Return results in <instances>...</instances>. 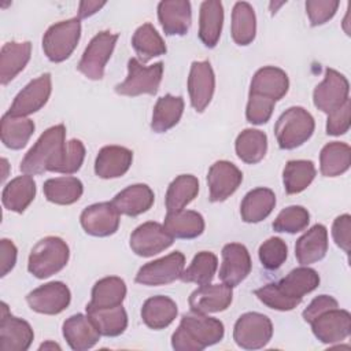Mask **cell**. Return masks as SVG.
I'll return each instance as SVG.
<instances>
[{"instance_id": "obj_24", "label": "cell", "mask_w": 351, "mask_h": 351, "mask_svg": "<svg viewBox=\"0 0 351 351\" xmlns=\"http://www.w3.org/2000/svg\"><path fill=\"white\" fill-rule=\"evenodd\" d=\"M288 88L289 80L287 73L278 67L266 66L259 69L254 74L250 86V93L259 95L277 101L287 95Z\"/></svg>"}, {"instance_id": "obj_34", "label": "cell", "mask_w": 351, "mask_h": 351, "mask_svg": "<svg viewBox=\"0 0 351 351\" xmlns=\"http://www.w3.org/2000/svg\"><path fill=\"white\" fill-rule=\"evenodd\" d=\"M86 315L93 322L101 336L115 337L125 332L128 326V314L121 306L96 308L86 306Z\"/></svg>"}, {"instance_id": "obj_50", "label": "cell", "mask_w": 351, "mask_h": 351, "mask_svg": "<svg viewBox=\"0 0 351 351\" xmlns=\"http://www.w3.org/2000/svg\"><path fill=\"white\" fill-rule=\"evenodd\" d=\"M339 7L337 0H307L306 12L311 26H319L333 18Z\"/></svg>"}, {"instance_id": "obj_31", "label": "cell", "mask_w": 351, "mask_h": 351, "mask_svg": "<svg viewBox=\"0 0 351 351\" xmlns=\"http://www.w3.org/2000/svg\"><path fill=\"white\" fill-rule=\"evenodd\" d=\"M163 228L174 239H195L204 230L202 214L192 210H180L167 213Z\"/></svg>"}, {"instance_id": "obj_13", "label": "cell", "mask_w": 351, "mask_h": 351, "mask_svg": "<svg viewBox=\"0 0 351 351\" xmlns=\"http://www.w3.org/2000/svg\"><path fill=\"white\" fill-rule=\"evenodd\" d=\"M34 339V333L29 322L14 317L8 311V306L1 302L0 314V350L1 351H26Z\"/></svg>"}, {"instance_id": "obj_52", "label": "cell", "mask_w": 351, "mask_h": 351, "mask_svg": "<svg viewBox=\"0 0 351 351\" xmlns=\"http://www.w3.org/2000/svg\"><path fill=\"white\" fill-rule=\"evenodd\" d=\"M332 236L336 245L348 254L351 248V217L348 214L339 215L333 221Z\"/></svg>"}, {"instance_id": "obj_26", "label": "cell", "mask_w": 351, "mask_h": 351, "mask_svg": "<svg viewBox=\"0 0 351 351\" xmlns=\"http://www.w3.org/2000/svg\"><path fill=\"white\" fill-rule=\"evenodd\" d=\"M154 200L155 195L148 185L134 184L117 193L111 203L119 214L137 217L148 211L152 207Z\"/></svg>"}, {"instance_id": "obj_48", "label": "cell", "mask_w": 351, "mask_h": 351, "mask_svg": "<svg viewBox=\"0 0 351 351\" xmlns=\"http://www.w3.org/2000/svg\"><path fill=\"white\" fill-rule=\"evenodd\" d=\"M84 159H85V147L82 141L73 138L66 143L60 160L56 165L53 173L73 174L81 169Z\"/></svg>"}, {"instance_id": "obj_42", "label": "cell", "mask_w": 351, "mask_h": 351, "mask_svg": "<svg viewBox=\"0 0 351 351\" xmlns=\"http://www.w3.org/2000/svg\"><path fill=\"white\" fill-rule=\"evenodd\" d=\"M237 156L248 163L255 165L261 162L267 151V136L258 129H244L234 143Z\"/></svg>"}, {"instance_id": "obj_21", "label": "cell", "mask_w": 351, "mask_h": 351, "mask_svg": "<svg viewBox=\"0 0 351 351\" xmlns=\"http://www.w3.org/2000/svg\"><path fill=\"white\" fill-rule=\"evenodd\" d=\"M233 299L232 287L226 284H204L189 296L191 311L199 314L219 313L226 310Z\"/></svg>"}, {"instance_id": "obj_22", "label": "cell", "mask_w": 351, "mask_h": 351, "mask_svg": "<svg viewBox=\"0 0 351 351\" xmlns=\"http://www.w3.org/2000/svg\"><path fill=\"white\" fill-rule=\"evenodd\" d=\"M158 19L167 36H184L192 23V10L188 0H163L158 4Z\"/></svg>"}, {"instance_id": "obj_7", "label": "cell", "mask_w": 351, "mask_h": 351, "mask_svg": "<svg viewBox=\"0 0 351 351\" xmlns=\"http://www.w3.org/2000/svg\"><path fill=\"white\" fill-rule=\"evenodd\" d=\"M163 75V63L158 62L144 66L136 58L128 62V77L115 86V92L122 96L155 95Z\"/></svg>"}, {"instance_id": "obj_51", "label": "cell", "mask_w": 351, "mask_h": 351, "mask_svg": "<svg viewBox=\"0 0 351 351\" xmlns=\"http://www.w3.org/2000/svg\"><path fill=\"white\" fill-rule=\"evenodd\" d=\"M350 112H351V103L348 99L337 110L328 114L326 133L330 136H340L347 133L350 129Z\"/></svg>"}, {"instance_id": "obj_10", "label": "cell", "mask_w": 351, "mask_h": 351, "mask_svg": "<svg viewBox=\"0 0 351 351\" xmlns=\"http://www.w3.org/2000/svg\"><path fill=\"white\" fill-rule=\"evenodd\" d=\"M184 254L180 251H174L163 258L141 266L136 274V282L148 287L170 284L181 277L184 271Z\"/></svg>"}, {"instance_id": "obj_44", "label": "cell", "mask_w": 351, "mask_h": 351, "mask_svg": "<svg viewBox=\"0 0 351 351\" xmlns=\"http://www.w3.org/2000/svg\"><path fill=\"white\" fill-rule=\"evenodd\" d=\"M315 173L317 170L311 160L298 159L287 162L282 170V182L285 192L289 195L300 193L313 182Z\"/></svg>"}, {"instance_id": "obj_38", "label": "cell", "mask_w": 351, "mask_h": 351, "mask_svg": "<svg viewBox=\"0 0 351 351\" xmlns=\"http://www.w3.org/2000/svg\"><path fill=\"white\" fill-rule=\"evenodd\" d=\"M43 191L48 202L67 206L75 203L82 196L84 185L78 178L64 176L47 180L44 182Z\"/></svg>"}, {"instance_id": "obj_9", "label": "cell", "mask_w": 351, "mask_h": 351, "mask_svg": "<svg viewBox=\"0 0 351 351\" xmlns=\"http://www.w3.org/2000/svg\"><path fill=\"white\" fill-rule=\"evenodd\" d=\"M273 336L271 321L261 313H245L233 328V340L244 350L263 348Z\"/></svg>"}, {"instance_id": "obj_1", "label": "cell", "mask_w": 351, "mask_h": 351, "mask_svg": "<svg viewBox=\"0 0 351 351\" xmlns=\"http://www.w3.org/2000/svg\"><path fill=\"white\" fill-rule=\"evenodd\" d=\"M318 285V273L311 267L300 266L291 270L278 282H270L255 289V295L269 308L289 311L299 306L303 296L313 292Z\"/></svg>"}, {"instance_id": "obj_14", "label": "cell", "mask_w": 351, "mask_h": 351, "mask_svg": "<svg viewBox=\"0 0 351 351\" xmlns=\"http://www.w3.org/2000/svg\"><path fill=\"white\" fill-rule=\"evenodd\" d=\"M52 90L51 74L45 73L30 81L14 99L8 112L16 117H26L41 110L48 101Z\"/></svg>"}, {"instance_id": "obj_28", "label": "cell", "mask_w": 351, "mask_h": 351, "mask_svg": "<svg viewBox=\"0 0 351 351\" xmlns=\"http://www.w3.org/2000/svg\"><path fill=\"white\" fill-rule=\"evenodd\" d=\"M32 55L30 41H10L0 51V82L7 85L27 64Z\"/></svg>"}, {"instance_id": "obj_47", "label": "cell", "mask_w": 351, "mask_h": 351, "mask_svg": "<svg viewBox=\"0 0 351 351\" xmlns=\"http://www.w3.org/2000/svg\"><path fill=\"white\" fill-rule=\"evenodd\" d=\"M258 255H259L261 263L266 269L276 270L281 267V265L285 262L288 255V248L282 239L270 237L261 244Z\"/></svg>"}, {"instance_id": "obj_25", "label": "cell", "mask_w": 351, "mask_h": 351, "mask_svg": "<svg viewBox=\"0 0 351 351\" xmlns=\"http://www.w3.org/2000/svg\"><path fill=\"white\" fill-rule=\"evenodd\" d=\"M100 333L88 315L74 314L63 322V337L74 351L92 348L100 339Z\"/></svg>"}, {"instance_id": "obj_23", "label": "cell", "mask_w": 351, "mask_h": 351, "mask_svg": "<svg viewBox=\"0 0 351 351\" xmlns=\"http://www.w3.org/2000/svg\"><path fill=\"white\" fill-rule=\"evenodd\" d=\"M133 152L121 145L103 147L95 160V173L97 177L108 180L122 177L132 166Z\"/></svg>"}, {"instance_id": "obj_5", "label": "cell", "mask_w": 351, "mask_h": 351, "mask_svg": "<svg viewBox=\"0 0 351 351\" xmlns=\"http://www.w3.org/2000/svg\"><path fill=\"white\" fill-rule=\"evenodd\" d=\"M315 122L313 115L303 107L285 110L276 122L274 133L278 147L293 149L304 144L313 134Z\"/></svg>"}, {"instance_id": "obj_49", "label": "cell", "mask_w": 351, "mask_h": 351, "mask_svg": "<svg viewBox=\"0 0 351 351\" xmlns=\"http://www.w3.org/2000/svg\"><path fill=\"white\" fill-rule=\"evenodd\" d=\"M276 101L259 95L250 93L248 95V103H247V110H245V118L252 125H263L266 123L271 112L274 110Z\"/></svg>"}, {"instance_id": "obj_27", "label": "cell", "mask_w": 351, "mask_h": 351, "mask_svg": "<svg viewBox=\"0 0 351 351\" xmlns=\"http://www.w3.org/2000/svg\"><path fill=\"white\" fill-rule=\"evenodd\" d=\"M328 251V230L317 223L300 236L295 244V256L302 266L321 261Z\"/></svg>"}, {"instance_id": "obj_43", "label": "cell", "mask_w": 351, "mask_h": 351, "mask_svg": "<svg viewBox=\"0 0 351 351\" xmlns=\"http://www.w3.org/2000/svg\"><path fill=\"white\" fill-rule=\"evenodd\" d=\"M132 45L140 56L141 63H147L155 56L165 55L167 51L163 38L151 23H144L137 27L132 37Z\"/></svg>"}, {"instance_id": "obj_35", "label": "cell", "mask_w": 351, "mask_h": 351, "mask_svg": "<svg viewBox=\"0 0 351 351\" xmlns=\"http://www.w3.org/2000/svg\"><path fill=\"white\" fill-rule=\"evenodd\" d=\"M34 128L36 126L32 119L5 112L0 122L1 141L10 149H21L27 144Z\"/></svg>"}, {"instance_id": "obj_40", "label": "cell", "mask_w": 351, "mask_h": 351, "mask_svg": "<svg viewBox=\"0 0 351 351\" xmlns=\"http://www.w3.org/2000/svg\"><path fill=\"white\" fill-rule=\"evenodd\" d=\"M126 296V284L122 278L111 276L99 280L92 288V299L86 304L89 307L104 308L121 306Z\"/></svg>"}, {"instance_id": "obj_53", "label": "cell", "mask_w": 351, "mask_h": 351, "mask_svg": "<svg viewBox=\"0 0 351 351\" xmlns=\"http://www.w3.org/2000/svg\"><path fill=\"white\" fill-rule=\"evenodd\" d=\"M336 307H339V304L335 298H332L329 295H319L311 300V303L304 308L302 315H303V319L310 324L322 313L336 308Z\"/></svg>"}, {"instance_id": "obj_20", "label": "cell", "mask_w": 351, "mask_h": 351, "mask_svg": "<svg viewBox=\"0 0 351 351\" xmlns=\"http://www.w3.org/2000/svg\"><path fill=\"white\" fill-rule=\"evenodd\" d=\"M251 256L248 250L239 243H229L222 248V265L219 278L229 287H236L247 278L251 271Z\"/></svg>"}, {"instance_id": "obj_17", "label": "cell", "mask_w": 351, "mask_h": 351, "mask_svg": "<svg viewBox=\"0 0 351 351\" xmlns=\"http://www.w3.org/2000/svg\"><path fill=\"white\" fill-rule=\"evenodd\" d=\"M310 324L314 336L324 344L340 343L351 333V315L339 307L322 313Z\"/></svg>"}, {"instance_id": "obj_46", "label": "cell", "mask_w": 351, "mask_h": 351, "mask_svg": "<svg viewBox=\"0 0 351 351\" xmlns=\"http://www.w3.org/2000/svg\"><path fill=\"white\" fill-rule=\"evenodd\" d=\"M310 222L308 211L302 206H289L280 211L273 221V229L281 233H298L307 228Z\"/></svg>"}, {"instance_id": "obj_56", "label": "cell", "mask_w": 351, "mask_h": 351, "mask_svg": "<svg viewBox=\"0 0 351 351\" xmlns=\"http://www.w3.org/2000/svg\"><path fill=\"white\" fill-rule=\"evenodd\" d=\"M48 348H51V350H60V346H58L56 343H52V341H47V343H43L41 346H40V350H48Z\"/></svg>"}, {"instance_id": "obj_55", "label": "cell", "mask_w": 351, "mask_h": 351, "mask_svg": "<svg viewBox=\"0 0 351 351\" xmlns=\"http://www.w3.org/2000/svg\"><path fill=\"white\" fill-rule=\"evenodd\" d=\"M103 5H106V1H81L80 7H78V19L92 16Z\"/></svg>"}, {"instance_id": "obj_32", "label": "cell", "mask_w": 351, "mask_h": 351, "mask_svg": "<svg viewBox=\"0 0 351 351\" xmlns=\"http://www.w3.org/2000/svg\"><path fill=\"white\" fill-rule=\"evenodd\" d=\"M178 308L173 299L167 296H152L147 299L141 307V318L144 324L155 330L167 328L177 317Z\"/></svg>"}, {"instance_id": "obj_16", "label": "cell", "mask_w": 351, "mask_h": 351, "mask_svg": "<svg viewBox=\"0 0 351 351\" xmlns=\"http://www.w3.org/2000/svg\"><path fill=\"white\" fill-rule=\"evenodd\" d=\"M243 181V173L236 165L228 160H218L208 169V199L213 203L223 202L233 195Z\"/></svg>"}, {"instance_id": "obj_33", "label": "cell", "mask_w": 351, "mask_h": 351, "mask_svg": "<svg viewBox=\"0 0 351 351\" xmlns=\"http://www.w3.org/2000/svg\"><path fill=\"white\" fill-rule=\"evenodd\" d=\"M36 196V182L29 174L11 180L3 189L1 200L7 210L23 213Z\"/></svg>"}, {"instance_id": "obj_37", "label": "cell", "mask_w": 351, "mask_h": 351, "mask_svg": "<svg viewBox=\"0 0 351 351\" xmlns=\"http://www.w3.org/2000/svg\"><path fill=\"white\" fill-rule=\"evenodd\" d=\"M199 193V181L192 174H181L176 177L166 192V210L167 213H174L184 210Z\"/></svg>"}, {"instance_id": "obj_11", "label": "cell", "mask_w": 351, "mask_h": 351, "mask_svg": "<svg viewBox=\"0 0 351 351\" xmlns=\"http://www.w3.org/2000/svg\"><path fill=\"white\" fill-rule=\"evenodd\" d=\"M348 92L350 85L347 78L333 69H326L324 81L313 92V101L319 111L330 114L348 100Z\"/></svg>"}, {"instance_id": "obj_8", "label": "cell", "mask_w": 351, "mask_h": 351, "mask_svg": "<svg viewBox=\"0 0 351 351\" xmlns=\"http://www.w3.org/2000/svg\"><path fill=\"white\" fill-rule=\"evenodd\" d=\"M118 40L117 33L100 32L97 33L88 47L85 48L81 60L78 62V71L82 73L89 80H101L104 75V69L110 60L112 51Z\"/></svg>"}, {"instance_id": "obj_30", "label": "cell", "mask_w": 351, "mask_h": 351, "mask_svg": "<svg viewBox=\"0 0 351 351\" xmlns=\"http://www.w3.org/2000/svg\"><path fill=\"white\" fill-rule=\"evenodd\" d=\"M276 206V195L269 188L250 191L240 206L241 219L247 223H256L270 215Z\"/></svg>"}, {"instance_id": "obj_15", "label": "cell", "mask_w": 351, "mask_h": 351, "mask_svg": "<svg viewBox=\"0 0 351 351\" xmlns=\"http://www.w3.org/2000/svg\"><path fill=\"white\" fill-rule=\"evenodd\" d=\"M166 229L158 222H144L130 234V248L138 256H154L173 244Z\"/></svg>"}, {"instance_id": "obj_18", "label": "cell", "mask_w": 351, "mask_h": 351, "mask_svg": "<svg viewBox=\"0 0 351 351\" xmlns=\"http://www.w3.org/2000/svg\"><path fill=\"white\" fill-rule=\"evenodd\" d=\"M215 89V75L210 62H193L188 77V92L192 107L203 112L210 104Z\"/></svg>"}, {"instance_id": "obj_2", "label": "cell", "mask_w": 351, "mask_h": 351, "mask_svg": "<svg viewBox=\"0 0 351 351\" xmlns=\"http://www.w3.org/2000/svg\"><path fill=\"white\" fill-rule=\"evenodd\" d=\"M223 324L207 314H184L171 336V347L176 351H202L223 339Z\"/></svg>"}, {"instance_id": "obj_39", "label": "cell", "mask_w": 351, "mask_h": 351, "mask_svg": "<svg viewBox=\"0 0 351 351\" xmlns=\"http://www.w3.org/2000/svg\"><path fill=\"white\" fill-rule=\"evenodd\" d=\"M351 165V148L346 143H328L319 154V170L325 177H337Z\"/></svg>"}, {"instance_id": "obj_41", "label": "cell", "mask_w": 351, "mask_h": 351, "mask_svg": "<svg viewBox=\"0 0 351 351\" xmlns=\"http://www.w3.org/2000/svg\"><path fill=\"white\" fill-rule=\"evenodd\" d=\"M256 34L254 8L247 1H237L232 11V38L239 45H248Z\"/></svg>"}, {"instance_id": "obj_29", "label": "cell", "mask_w": 351, "mask_h": 351, "mask_svg": "<svg viewBox=\"0 0 351 351\" xmlns=\"http://www.w3.org/2000/svg\"><path fill=\"white\" fill-rule=\"evenodd\" d=\"M223 25V7L218 0H207L200 4L199 38L207 48H214L221 37Z\"/></svg>"}, {"instance_id": "obj_12", "label": "cell", "mask_w": 351, "mask_h": 351, "mask_svg": "<svg viewBox=\"0 0 351 351\" xmlns=\"http://www.w3.org/2000/svg\"><path fill=\"white\" fill-rule=\"evenodd\" d=\"M70 289L62 281L44 284L29 292L26 296V302L33 311L47 315L62 313L70 304Z\"/></svg>"}, {"instance_id": "obj_6", "label": "cell", "mask_w": 351, "mask_h": 351, "mask_svg": "<svg viewBox=\"0 0 351 351\" xmlns=\"http://www.w3.org/2000/svg\"><path fill=\"white\" fill-rule=\"evenodd\" d=\"M80 37L81 22L78 18L60 21L49 26L44 33L43 51L51 62L60 63L73 53Z\"/></svg>"}, {"instance_id": "obj_3", "label": "cell", "mask_w": 351, "mask_h": 351, "mask_svg": "<svg viewBox=\"0 0 351 351\" xmlns=\"http://www.w3.org/2000/svg\"><path fill=\"white\" fill-rule=\"evenodd\" d=\"M64 137V125L60 123L48 128L22 159L19 166L21 171L29 176L55 171L66 145Z\"/></svg>"}, {"instance_id": "obj_19", "label": "cell", "mask_w": 351, "mask_h": 351, "mask_svg": "<svg viewBox=\"0 0 351 351\" xmlns=\"http://www.w3.org/2000/svg\"><path fill=\"white\" fill-rule=\"evenodd\" d=\"M84 230L96 237L114 234L119 228V213L111 202H101L88 206L80 217Z\"/></svg>"}, {"instance_id": "obj_4", "label": "cell", "mask_w": 351, "mask_h": 351, "mask_svg": "<svg viewBox=\"0 0 351 351\" xmlns=\"http://www.w3.org/2000/svg\"><path fill=\"white\" fill-rule=\"evenodd\" d=\"M70 250L60 237L41 239L30 251L27 270L37 278H48L60 271L69 262Z\"/></svg>"}, {"instance_id": "obj_45", "label": "cell", "mask_w": 351, "mask_h": 351, "mask_svg": "<svg viewBox=\"0 0 351 351\" xmlns=\"http://www.w3.org/2000/svg\"><path fill=\"white\" fill-rule=\"evenodd\" d=\"M217 267V256L210 251H200L193 256L191 265L182 271L180 278L184 282H195L197 285L210 284L214 278Z\"/></svg>"}, {"instance_id": "obj_54", "label": "cell", "mask_w": 351, "mask_h": 351, "mask_svg": "<svg viewBox=\"0 0 351 351\" xmlns=\"http://www.w3.org/2000/svg\"><path fill=\"white\" fill-rule=\"evenodd\" d=\"M16 263V247L8 239L0 241V276L4 277L14 269Z\"/></svg>"}, {"instance_id": "obj_36", "label": "cell", "mask_w": 351, "mask_h": 351, "mask_svg": "<svg viewBox=\"0 0 351 351\" xmlns=\"http://www.w3.org/2000/svg\"><path fill=\"white\" fill-rule=\"evenodd\" d=\"M184 112V99L181 96L165 95L158 99L151 121V129L156 133H165L176 126Z\"/></svg>"}]
</instances>
